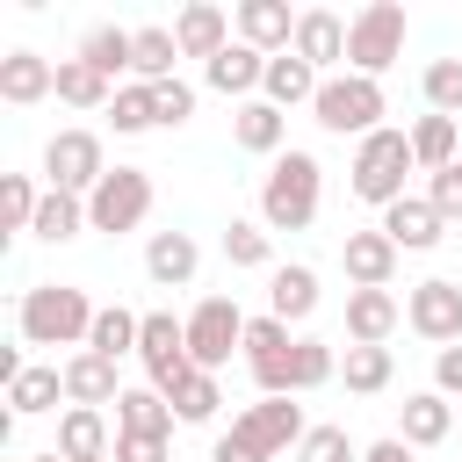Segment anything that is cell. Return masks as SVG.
<instances>
[{
  "instance_id": "6da1fadb",
  "label": "cell",
  "mask_w": 462,
  "mask_h": 462,
  "mask_svg": "<svg viewBox=\"0 0 462 462\" xmlns=\"http://www.w3.org/2000/svg\"><path fill=\"white\" fill-rule=\"evenodd\" d=\"M94 310L101 303H87V289H72V282H36V289H22V303H14V332L29 339V346H87V332H94Z\"/></svg>"
},
{
  "instance_id": "7a4b0ae2",
  "label": "cell",
  "mask_w": 462,
  "mask_h": 462,
  "mask_svg": "<svg viewBox=\"0 0 462 462\" xmlns=\"http://www.w3.org/2000/svg\"><path fill=\"white\" fill-rule=\"evenodd\" d=\"M318 202H325V166H318V152H282V159L260 173V224H267V231H310V224H318Z\"/></svg>"
},
{
  "instance_id": "3957f363",
  "label": "cell",
  "mask_w": 462,
  "mask_h": 462,
  "mask_svg": "<svg viewBox=\"0 0 462 462\" xmlns=\"http://www.w3.org/2000/svg\"><path fill=\"white\" fill-rule=\"evenodd\" d=\"M404 173H419V159H411V130H397V123H383L375 137H361V144H354V166H346V188H354L361 202H375V209H390V202H404Z\"/></svg>"
},
{
  "instance_id": "277c9868",
  "label": "cell",
  "mask_w": 462,
  "mask_h": 462,
  "mask_svg": "<svg viewBox=\"0 0 462 462\" xmlns=\"http://www.w3.org/2000/svg\"><path fill=\"white\" fill-rule=\"evenodd\" d=\"M310 116H318V130H332V137H375V130H383V116H390V101H383V79L325 72V87H318Z\"/></svg>"
},
{
  "instance_id": "5b68a950",
  "label": "cell",
  "mask_w": 462,
  "mask_h": 462,
  "mask_svg": "<svg viewBox=\"0 0 462 462\" xmlns=\"http://www.w3.org/2000/svg\"><path fill=\"white\" fill-rule=\"evenodd\" d=\"M397 58H404V7H397V0H368V7L346 22V72L383 79Z\"/></svg>"
},
{
  "instance_id": "8992f818",
  "label": "cell",
  "mask_w": 462,
  "mask_h": 462,
  "mask_svg": "<svg viewBox=\"0 0 462 462\" xmlns=\"http://www.w3.org/2000/svg\"><path fill=\"white\" fill-rule=\"evenodd\" d=\"M231 354H245V310H238V296H202L188 310V361L217 375Z\"/></svg>"
},
{
  "instance_id": "52a82bcc",
  "label": "cell",
  "mask_w": 462,
  "mask_h": 462,
  "mask_svg": "<svg viewBox=\"0 0 462 462\" xmlns=\"http://www.w3.org/2000/svg\"><path fill=\"white\" fill-rule=\"evenodd\" d=\"M108 180V152L94 130H58L43 144V188H65V195H94Z\"/></svg>"
},
{
  "instance_id": "ba28073f",
  "label": "cell",
  "mask_w": 462,
  "mask_h": 462,
  "mask_svg": "<svg viewBox=\"0 0 462 462\" xmlns=\"http://www.w3.org/2000/svg\"><path fill=\"white\" fill-rule=\"evenodd\" d=\"M144 217H152V173L144 166H108V180L87 195V224L116 238V231H137Z\"/></svg>"
},
{
  "instance_id": "9c48e42d",
  "label": "cell",
  "mask_w": 462,
  "mask_h": 462,
  "mask_svg": "<svg viewBox=\"0 0 462 462\" xmlns=\"http://www.w3.org/2000/svg\"><path fill=\"white\" fill-rule=\"evenodd\" d=\"M137 361H144V383L173 397V383L195 368V361H188V318H173V310H144V332H137Z\"/></svg>"
},
{
  "instance_id": "30bf717a",
  "label": "cell",
  "mask_w": 462,
  "mask_h": 462,
  "mask_svg": "<svg viewBox=\"0 0 462 462\" xmlns=\"http://www.w3.org/2000/svg\"><path fill=\"white\" fill-rule=\"evenodd\" d=\"M404 325L419 339H433V346H462V282H448V274L419 282L404 296Z\"/></svg>"
},
{
  "instance_id": "8fae6325",
  "label": "cell",
  "mask_w": 462,
  "mask_h": 462,
  "mask_svg": "<svg viewBox=\"0 0 462 462\" xmlns=\"http://www.w3.org/2000/svg\"><path fill=\"white\" fill-rule=\"evenodd\" d=\"M231 433L238 440H253L260 455H289V448H303V404H289V397H253L238 419H231Z\"/></svg>"
},
{
  "instance_id": "7c38bea8",
  "label": "cell",
  "mask_w": 462,
  "mask_h": 462,
  "mask_svg": "<svg viewBox=\"0 0 462 462\" xmlns=\"http://www.w3.org/2000/svg\"><path fill=\"white\" fill-rule=\"evenodd\" d=\"M397 260H404V253L390 245V231H383V224H375V231H346V238H339V267H346V282H354V289H390V282H397Z\"/></svg>"
},
{
  "instance_id": "4fadbf2b",
  "label": "cell",
  "mask_w": 462,
  "mask_h": 462,
  "mask_svg": "<svg viewBox=\"0 0 462 462\" xmlns=\"http://www.w3.org/2000/svg\"><path fill=\"white\" fill-rule=\"evenodd\" d=\"M58 455H65V462H116L108 411H94V404H65V411H58Z\"/></svg>"
},
{
  "instance_id": "5bb4252c",
  "label": "cell",
  "mask_w": 462,
  "mask_h": 462,
  "mask_svg": "<svg viewBox=\"0 0 462 462\" xmlns=\"http://www.w3.org/2000/svg\"><path fill=\"white\" fill-rule=\"evenodd\" d=\"M238 43H253L260 58H282L289 43H296V14H289V0H238Z\"/></svg>"
},
{
  "instance_id": "9a60e30c",
  "label": "cell",
  "mask_w": 462,
  "mask_h": 462,
  "mask_svg": "<svg viewBox=\"0 0 462 462\" xmlns=\"http://www.w3.org/2000/svg\"><path fill=\"white\" fill-rule=\"evenodd\" d=\"M231 29H238V22H231L224 7H209V0H188V7L173 14V43H180V58H202V65H209L217 51H231Z\"/></svg>"
},
{
  "instance_id": "2e32d148",
  "label": "cell",
  "mask_w": 462,
  "mask_h": 462,
  "mask_svg": "<svg viewBox=\"0 0 462 462\" xmlns=\"http://www.w3.org/2000/svg\"><path fill=\"white\" fill-rule=\"evenodd\" d=\"M43 94H58V58H43V51H7V58H0V101H7V108H36Z\"/></svg>"
},
{
  "instance_id": "e0dca14e",
  "label": "cell",
  "mask_w": 462,
  "mask_h": 462,
  "mask_svg": "<svg viewBox=\"0 0 462 462\" xmlns=\"http://www.w3.org/2000/svg\"><path fill=\"white\" fill-rule=\"evenodd\" d=\"M383 231H390V245H397V253H433V245L448 238V217H440L426 195H404V202H390V209H383Z\"/></svg>"
},
{
  "instance_id": "ac0fdd59",
  "label": "cell",
  "mask_w": 462,
  "mask_h": 462,
  "mask_svg": "<svg viewBox=\"0 0 462 462\" xmlns=\"http://www.w3.org/2000/svg\"><path fill=\"white\" fill-rule=\"evenodd\" d=\"M404 325V303L390 289H346V346H383Z\"/></svg>"
},
{
  "instance_id": "d6986e66",
  "label": "cell",
  "mask_w": 462,
  "mask_h": 462,
  "mask_svg": "<svg viewBox=\"0 0 462 462\" xmlns=\"http://www.w3.org/2000/svg\"><path fill=\"white\" fill-rule=\"evenodd\" d=\"M289 51H296L303 65H318V79H325V65H346V22H339L332 7H303Z\"/></svg>"
},
{
  "instance_id": "ffe728a7",
  "label": "cell",
  "mask_w": 462,
  "mask_h": 462,
  "mask_svg": "<svg viewBox=\"0 0 462 462\" xmlns=\"http://www.w3.org/2000/svg\"><path fill=\"white\" fill-rule=\"evenodd\" d=\"M123 390H130V383H123V375H116V361H101L94 346L65 354V404H94V411H101V404H116Z\"/></svg>"
},
{
  "instance_id": "44dd1931",
  "label": "cell",
  "mask_w": 462,
  "mask_h": 462,
  "mask_svg": "<svg viewBox=\"0 0 462 462\" xmlns=\"http://www.w3.org/2000/svg\"><path fill=\"white\" fill-rule=\"evenodd\" d=\"M195 267H202V245H195L188 231H152V238H144V274H152L159 289H188Z\"/></svg>"
},
{
  "instance_id": "7402d4cb",
  "label": "cell",
  "mask_w": 462,
  "mask_h": 462,
  "mask_svg": "<svg viewBox=\"0 0 462 462\" xmlns=\"http://www.w3.org/2000/svg\"><path fill=\"white\" fill-rule=\"evenodd\" d=\"M448 433H455V404H448L440 390H411L404 411H397V440H404V448H440Z\"/></svg>"
},
{
  "instance_id": "603a6c76",
  "label": "cell",
  "mask_w": 462,
  "mask_h": 462,
  "mask_svg": "<svg viewBox=\"0 0 462 462\" xmlns=\"http://www.w3.org/2000/svg\"><path fill=\"white\" fill-rule=\"evenodd\" d=\"M202 79H209L217 94H231V101H260V79H267V58H260L253 43H231V51H217V58L202 65Z\"/></svg>"
},
{
  "instance_id": "cb8c5ba5",
  "label": "cell",
  "mask_w": 462,
  "mask_h": 462,
  "mask_svg": "<svg viewBox=\"0 0 462 462\" xmlns=\"http://www.w3.org/2000/svg\"><path fill=\"white\" fill-rule=\"evenodd\" d=\"M282 137H289V116H282L274 101H238V108H231V144H238V152L282 159Z\"/></svg>"
},
{
  "instance_id": "d4e9b609",
  "label": "cell",
  "mask_w": 462,
  "mask_h": 462,
  "mask_svg": "<svg viewBox=\"0 0 462 462\" xmlns=\"http://www.w3.org/2000/svg\"><path fill=\"white\" fill-rule=\"evenodd\" d=\"M310 310H318V267H303V260L274 267V274H267V318H282V325H303Z\"/></svg>"
},
{
  "instance_id": "484cf974",
  "label": "cell",
  "mask_w": 462,
  "mask_h": 462,
  "mask_svg": "<svg viewBox=\"0 0 462 462\" xmlns=\"http://www.w3.org/2000/svg\"><path fill=\"white\" fill-rule=\"evenodd\" d=\"M318 65H303L296 51H282V58H267V79H260V101H274L282 116L296 108V101H318Z\"/></svg>"
},
{
  "instance_id": "4316f807",
  "label": "cell",
  "mask_w": 462,
  "mask_h": 462,
  "mask_svg": "<svg viewBox=\"0 0 462 462\" xmlns=\"http://www.w3.org/2000/svg\"><path fill=\"white\" fill-rule=\"evenodd\" d=\"M58 397H65V368L29 361V368L7 383V419H43V411H58Z\"/></svg>"
},
{
  "instance_id": "83f0119b",
  "label": "cell",
  "mask_w": 462,
  "mask_h": 462,
  "mask_svg": "<svg viewBox=\"0 0 462 462\" xmlns=\"http://www.w3.org/2000/svg\"><path fill=\"white\" fill-rule=\"evenodd\" d=\"M116 433H159V440H173V404H166V390L130 383V390L116 397Z\"/></svg>"
},
{
  "instance_id": "f1b7e54d",
  "label": "cell",
  "mask_w": 462,
  "mask_h": 462,
  "mask_svg": "<svg viewBox=\"0 0 462 462\" xmlns=\"http://www.w3.org/2000/svg\"><path fill=\"white\" fill-rule=\"evenodd\" d=\"M72 58H87L101 79H116V72H130V58H137V29L101 22V29H87V36H79V51H72Z\"/></svg>"
},
{
  "instance_id": "f546056e",
  "label": "cell",
  "mask_w": 462,
  "mask_h": 462,
  "mask_svg": "<svg viewBox=\"0 0 462 462\" xmlns=\"http://www.w3.org/2000/svg\"><path fill=\"white\" fill-rule=\"evenodd\" d=\"M58 101H65V108H87V116H108L116 87H108L87 58H58Z\"/></svg>"
},
{
  "instance_id": "4dcf8cb0",
  "label": "cell",
  "mask_w": 462,
  "mask_h": 462,
  "mask_svg": "<svg viewBox=\"0 0 462 462\" xmlns=\"http://www.w3.org/2000/svg\"><path fill=\"white\" fill-rule=\"evenodd\" d=\"M36 238H51V245H65V238H79V231H94L87 224V195H65V188H43V202H36V224H29Z\"/></svg>"
},
{
  "instance_id": "1f68e13d",
  "label": "cell",
  "mask_w": 462,
  "mask_h": 462,
  "mask_svg": "<svg viewBox=\"0 0 462 462\" xmlns=\"http://www.w3.org/2000/svg\"><path fill=\"white\" fill-rule=\"evenodd\" d=\"M137 332H144V318H137V310H123V303H101V310H94V332H87V346H94L101 361H123V354H137Z\"/></svg>"
},
{
  "instance_id": "d6a6232c",
  "label": "cell",
  "mask_w": 462,
  "mask_h": 462,
  "mask_svg": "<svg viewBox=\"0 0 462 462\" xmlns=\"http://www.w3.org/2000/svg\"><path fill=\"white\" fill-rule=\"evenodd\" d=\"M339 375V354H332V339H296V354H289V397H303V390H325Z\"/></svg>"
},
{
  "instance_id": "836d02e7",
  "label": "cell",
  "mask_w": 462,
  "mask_h": 462,
  "mask_svg": "<svg viewBox=\"0 0 462 462\" xmlns=\"http://www.w3.org/2000/svg\"><path fill=\"white\" fill-rule=\"evenodd\" d=\"M166 404H173V419H180V426H209V419H217V404H224V390H217V375H209V368H188V375L173 383V397H166Z\"/></svg>"
},
{
  "instance_id": "e575fe53",
  "label": "cell",
  "mask_w": 462,
  "mask_h": 462,
  "mask_svg": "<svg viewBox=\"0 0 462 462\" xmlns=\"http://www.w3.org/2000/svg\"><path fill=\"white\" fill-rule=\"evenodd\" d=\"M390 375H397L390 346H346V361H339V383H346L354 397H375V390H390Z\"/></svg>"
},
{
  "instance_id": "d590c367",
  "label": "cell",
  "mask_w": 462,
  "mask_h": 462,
  "mask_svg": "<svg viewBox=\"0 0 462 462\" xmlns=\"http://www.w3.org/2000/svg\"><path fill=\"white\" fill-rule=\"evenodd\" d=\"M411 159H419V173L455 166V116H419L411 123Z\"/></svg>"
},
{
  "instance_id": "8d00e7d4",
  "label": "cell",
  "mask_w": 462,
  "mask_h": 462,
  "mask_svg": "<svg viewBox=\"0 0 462 462\" xmlns=\"http://www.w3.org/2000/svg\"><path fill=\"white\" fill-rule=\"evenodd\" d=\"M224 260H231V267H267V274H274V238H267V224H260V217H231Z\"/></svg>"
},
{
  "instance_id": "74e56055",
  "label": "cell",
  "mask_w": 462,
  "mask_h": 462,
  "mask_svg": "<svg viewBox=\"0 0 462 462\" xmlns=\"http://www.w3.org/2000/svg\"><path fill=\"white\" fill-rule=\"evenodd\" d=\"M173 65H180L173 29H137V58H130V72H137L144 87H159V79H173Z\"/></svg>"
},
{
  "instance_id": "f35d334b",
  "label": "cell",
  "mask_w": 462,
  "mask_h": 462,
  "mask_svg": "<svg viewBox=\"0 0 462 462\" xmlns=\"http://www.w3.org/2000/svg\"><path fill=\"white\" fill-rule=\"evenodd\" d=\"M419 94H426V116H462V58H433L419 72Z\"/></svg>"
},
{
  "instance_id": "ab89813d",
  "label": "cell",
  "mask_w": 462,
  "mask_h": 462,
  "mask_svg": "<svg viewBox=\"0 0 462 462\" xmlns=\"http://www.w3.org/2000/svg\"><path fill=\"white\" fill-rule=\"evenodd\" d=\"M108 123H116V137H137V130H159V108H152V87H144V79H130V87H116V101H108Z\"/></svg>"
},
{
  "instance_id": "60d3db41",
  "label": "cell",
  "mask_w": 462,
  "mask_h": 462,
  "mask_svg": "<svg viewBox=\"0 0 462 462\" xmlns=\"http://www.w3.org/2000/svg\"><path fill=\"white\" fill-rule=\"evenodd\" d=\"M36 202H43V188L29 173H7L0 180V231H29L36 224Z\"/></svg>"
},
{
  "instance_id": "b9f144b4",
  "label": "cell",
  "mask_w": 462,
  "mask_h": 462,
  "mask_svg": "<svg viewBox=\"0 0 462 462\" xmlns=\"http://www.w3.org/2000/svg\"><path fill=\"white\" fill-rule=\"evenodd\" d=\"M296 462H361V448L346 440V426H310L303 448H296Z\"/></svg>"
},
{
  "instance_id": "7bdbcfd3",
  "label": "cell",
  "mask_w": 462,
  "mask_h": 462,
  "mask_svg": "<svg viewBox=\"0 0 462 462\" xmlns=\"http://www.w3.org/2000/svg\"><path fill=\"white\" fill-rule=\"evenodd\" d=\"M152 108H159V130H180V123L195 116V87L173 72V79H159V87H152Z\"/></svg>"
},
{
  "instance_id": "ee69618b",
  "label": "cell",
  "mask_w": 462,
  "mask_h": 462,
  "mask_svg": "<svg viewBox=\"0 0 462 462\" xmlns=\"http://www.w3.org/2000/svg\"><path fill=\"white\" fill-rule=\"evenodd\" d=\"M426 202H433L448 224H462V159L440 166V173H426Z\"/></svg>"
},
{
  "instance_id": "f6af8a7d",
  "label": "cell",
  "mask_w": 462,
  "mask_h": 462,
  "mask_svg": "<svg viewBox=\"0 0 462 462\" xmlns=\"http://www.w3.org/2000/svg\"><path fill=\"white\" fill-rule=\"evenodd\" d=\"M116 462H166L159 433H116Z\"/></svg>"
},
{
  "instance_id": "bcb514c9",
  "label": "cell",
  "mask_w": 462,
  "mask_h": 462,
  "mask_svg": "<svg viewBox=\"0 0 462 462\" xmlns=\"http://www.w3.org/2000/svg\"><path fill=\"white\" fill-rule=\"evenodd\" d=\"M433 390L440 397H462V346H440L433 354Z\"/></svg>"
},
{
  "instance_id": "7dc6e473",
  "label": "cell",
  "mask_w": 462,
  "mask_h": 462,
  "mask_svg": "<svg viewBox=\"0 0 462 462\" xmlns=\"http://www.w3.org/2000/svg\"><path fill=\"white\" fill-rule=\"evenodd\" d=\"M209 462H274V455H260V448H253V440H238V433H217Z\"/></svg>"
},
{
  "instance_id": "c3c4849f",
  "label": "cell",
  "mask_w": 462,
  "mask_h": 462,
  "mask_svg": "<svg viewBox=\"0 0 462 462\" xmlns=\"http://www.w3.org/2000/svg\"><path fill=\"white\" fill-rule=\"evenodd\" d=\"M361 462H411V448L390 433V440H368V448H361Z\"/></svg>"
},
{
  "instance_id": "681fc988",
  "label": "cell",
  "mask_w": 462,
  "mask_h": 462,
  "mask_svg": "<svg viewBox=\"0 0 462 462\" xmlns=\"http://www.w3.org/2000/svg\"><path fill=\"white\" fill-rule=\"evenodd\" d=\"M29 462H65V455H58V448H51V455H29Z\"/></svg>"
}]
</instances>
